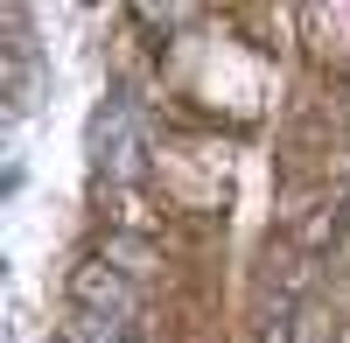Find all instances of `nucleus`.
Masks as SVG:
<instances>
[{
  "label": "nucleus",
  "mask_w": 350,
  "mask_h": 343,
  "mask_svg": "<svg viewBox=\"0 0 350 343\" xmlns=\"http://www.w3.org/2000/svg\"><path fill=\"white\" fill-rule=\"evenodd\" d=\"M92 148H98V168H105L112 182H133V176H140V126H133L126 105H105V112H98Z\"/></svg>",
  "instance_id": "obj_1"
}]
</instances>
